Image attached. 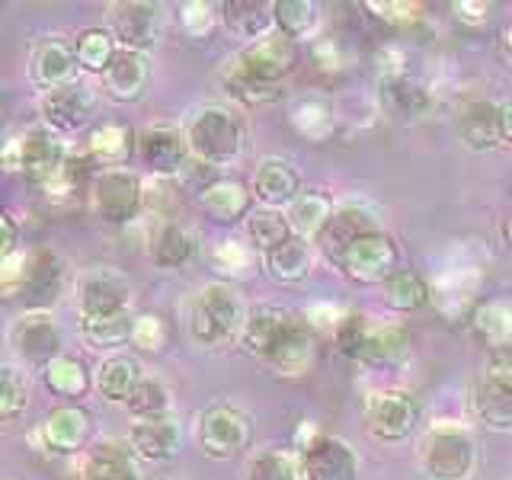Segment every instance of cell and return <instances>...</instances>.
Listing matches in <instances>:
<instances>
[{"label":"cell","mask_w":512,"mask_h":480,"mask_svg":"<svg viewBox=\"0 0 512 480\" xmlns=\"http://www.w3.org/2000/svg\"><path fill=\"white\" fill-rule=\"evenodd\" d=\"M247 304L231 282H208L189 308V333L199 346H218L244 333Z\"/></svg>","instance_id":"6da1fadb"},{"label":"cell","mask_w":512,"mask_h":480,"mask_svg":"<svg viewBox=\"0 0 512 480\" xmlns=\"http://www.w3.org/2000/svg\"><path fill=\"white\" fill-rule=\"evenodd\" d=\"M183 135L189 144V154L205 167L228 164V160L244 151V125L224 106H205L192 112Z\"/></svg>","instance_id":"7a4b0ae2"},{"label":"cell","mask_w":512,"mask_h":480,"mask_svg":"<svg viewBox=\"0 0 512 480\" xmlns=\"http://www.w3.org/2000/svg\"><path fill=\"white\" fill-rule=\"evenodd\" d=\"M420 468L429 480H471L477 468L474 442L458 426H436L420 442Z\"/></svg>","instance_id":"3957f363"},{"label":"cell","mask_w":512,"mask_h":480,"mask_svg":"<svg viewBox=\"0 0 512 480\" xmlns=\"http://www.w3.org/2000/svg\"><path fill=\"white\" fill-rule=\"evenodd\" d=\"M423 420L420 400L410 391L388 388L365 397V429L378 442H404Z\"/></svg>","instance_id":"277c9868"},{"label":"cell","mask_w":512,"mask_h":480,"mask_svg":"<svg viewBox=\"0 0 512 480\" xmlns=\"http://www.w3.org/2000/svg\"><path fill=\"white\" fill-rule=\"evenodd\" d=\"M196 439H199V448L208 458L228 461V458L244 455L247 448H250V442H253V423H250V416L240 407L218 404V407H208V410L199 413Z\"/></svg>","instance_id":"5b68a950"},{"label":"cell","mask_w":512,"mask_h":480,"mask_svg":"<svg viewBox=\"0 0 512 480\" xmlns=\"http://www.w3.org/2000/svg\"><path fill=\"white\" fill-rule=\"evenodd\" d=\"M93 212L106 224H128L141 215L144 208V183L141 176L128 167L119 170H100L90 186Z\"/></svg>","instance_id":"8992f818"},{"label":"cell","mask_w":512,"mask_h":480,"mask_svg":"<svg viewBox=\"0 0 512 480\" xmlns=\"http://www.w3.org/2000/svg\"><path fill=\"white\" fill-rule=\"evenodd\" d=\"M343 276L359 285H384L400 269L397 240L388 231H372L359 237L340 260Z\"/></svg>","instance_id":"52a82bcc"},{"label":"cell","mask_w":512,"mask_h":480,"mask_svg":"<svg viewBox=\"0 0 512 480\" xmlns=\"http://www.w3.org/2000/svg\"><path fill=\"white\" fill-rule=\"evenodd\" d=\"M234 64L247 77L260 80V84L282 87V80L301 64V45L276 29V32H269L266 39L247 45L244 52L234 58Z\"/></svg>","instance_id":"ba28073f"},{"label":"cell","mask_w":512,"mask_h":480,"mask_svg":"<svg viewBox=\"0 0 512 480\" xmlns=\"http://www.w3.org/2000/svg\"><path fill=\"white\" fill-rule=\"evenodd\" d=\"M20 173L32 186L45 189L48 183H55L58 176L64 173V164H68V144L61 141L58 132H52L48 125H39V128H29L20 138Z\"/></svg>","instance_id":"9c48e42d"},{"label":"cell","mask_w":512,"mask_h":480,"mask_svg":"<svg viewBox=\"0 0 512 480\" xmlns=\"http://www.w3.org/2000/svg\"><path fill=\"white\" fill-rule=\"evenodd\" d=\"M10 343H13L16 356H20L26 365H36V368H45V365H52L58 356H64L61 352L64 336H61L55 320L45 311H26L20 320H16L13 333H10Z\"/></svg>","instance_id":"30bf717a"},{"label":"cell","mask_w":512,"mask_h":480,"mask_svg":"<svg viewBox=\"0 0 512 480\" xmlns=\"http://www.w3.org/2000/svg\"><path fill=\"white\" fill-rule=\"evenodd\" d=\"M93 439V420L80 404H61L39 423V442L48 455H77Z\"/></svg>","instance_id":"8fae6325"},{"label":"cell","mask_w":512,"mask_h":480,"mask_svg":"<svg viewBox=\"0 0 512 480\" xmlns=\"http://www.w3.org/2000/svg\"><path fill=\"white\" fill-rule=\"evenodd\" d=\"M112 36L119 39L128 52H144L157 45L164 36V7L151 4V0H132V4H116L112 7Z\"/></svg>","instance_id":"7c38bea8"},{"label":"cell","mask_w":512,"mask_h":480,"mask_svg":"<svg viewBox=\"0 0 512 480\" xmlns=\"http://www.w3.org/2000/svg\"><path fill=\"white\" fill-rule=\"evenodd\" d=\"M301 464L308 480H356L359 455L340 436H317L311 445L301 448Z\"/></svg>","instance_id":"4fadbf2b"},{"label":"cell","mask_w":512,"mask_h":480,"mask_svg":"<svg viewBox=\"0 0 512 480\" xmlns=\"http://www.w3.org/2000/svg\"><path fill=\"white\" fill-rule=\"evenodd\" d=\"M64 288V266L55 253L48 250H36L26 256V272L20 282V295L26 311H48L58 301Z\"/></svg>","instance_id":"5bb4252c"},{"label":"cell","mask_w":512,"mask_h":480,"mask_svg":"<svg viewBox=\"0 0 512 480\" xmlns=\"http://www.w3.org/2000/svg\"><path fill=\"white\" fill-rule=\"evenodd\" d=\"M189 154L186 135L173 125H148L138 132V157L141 164L154 170V176H173L183 170V160Z\"/></svg>","instance_id":"9a60e30c"},{"label":"cell","mask_w":512,"mask_h":480,"mask_svg":"<svg viewBox=\"0 0 512 480\" xmlns=\"http://www.w3.org/2000/svg\"><path fill=\"white\" fill-rule=\"evenodd\" d=\"M151 58L144 52H128V48H122V52L116 55V61L109 64V71L103 74V90L112 103H138L148 96L151 90Z\"/></svg>","instance_id":"2e32d148"},{"label":"cell","mask_w":512,"mask_h":480,"mask_svg":"<svg viewBox=\"0 0 512 480\" xmlns=\"http://www.w3.org/2000/svg\"><path fill=\"white\" fill-rule=\"evenodd\" d=\"M96 106V93L90 84H71L42 96V122L52 128V132H74V128L84 125L93 116Z\"/></svg>","instance_id":"e0dca14e"},{"label":"cell","mask_w":512,"mask_h":480,"mask_svg":"<svg viewBox=\"0 0 512 480\" xmlns=\"http://www.w3.org/2000/svg\"><path fill=\"white\" fill-rule=\"evenodd\" d=\"M317 333L308 327V320H298L288 327V333L282 336V343L272 349V356L266 359V365L282 378H301L308 375L317 365Z\"/></svg>","instance_id":"ac0fdd59"},{"label":"cell","mask_w":512,"mask_h":480,"mask_svg":"<svg viewBox=\"0 0 512 480\" xmlns=\"http://www.w3.org/2000/svg\"><path fill=\"white\" fill-rule=\"evenodd\" d=\"M180 445H183V432L173 416H164V420H135L132 429H128V448L141 461L151 464L173 461L180 455Z\"/></svg>","instance_id":"d6986e66"},{"label":"cell","mask_w":512,"mask_h":480,"mask_svg":"<svg viewBox=\"0 0 512 480\" xmlns=\"http://www.w3.org/2000/svg\"><path fill=\"white\" fill-rule=\"evenodd\" d=\"M128 295H132V285L125 276L112 269H96L80 282V317H100V314H119L128 311Z\"/></svg>","instance_id":"ffe728a7"},{"label":"cell","mask_w":512,"mask_h":480,"mask_svg":"<svg viewBox=\"0 0 512 480\" xmlns=\"http://www.w3.org/2000/svg\"><path fill=\"white\" fill-rule=\"evenodd\" d=\"M77 68H80V61H77L74 45L61 39L42 42L36 52H32V64H29L32 80H36V87H42L45 93L77 84Z\"/></svg>","instance_id":"44dd1931"},{"label":"cell","mask_w":512,"mask_h":480,"mask_svg":"<svg viewBox=\"0 0 512 480\" xmlns=\"http://www.w3.org/2000/svg\"><path fill=\"white\" fill-rule=\"evenodd\" d=\"M378 231V221L365 212L359 205H346V208H336L330 224L324 228V234L317 237V247L327 253V260H333L340 266V260L346 256V250L356 244L359 237Z\"/></svg>","instance_id":"7402d4cb"},{"label":"cell","mask_w":512,"mask_h":480,"mask_svg":"<svg viewBox=\"0 0 512 480\" xmlns=\"http://www.w3.org/2000/svg\"><path fill=\"white\" fill-rule=\"evenodd\" d=\"M202 212L218 224L247 221L253 212V189L240 180H212L199 189Z\"/></svg>","instance_id":"603a6c76"},{"label":"cell","mask_w":512,"mask_h":480,"mask_svg":"<svg viewBox=\"0 0 512 480\" xmlns=\"http://www.w3.org/2000/svg\"><path fill=\"white\" fill-rule=\"evenodd\" d=\"M87 154L96 167L119 170L128 164V157L138 154V132L125 122H100L87 135Z\"/></svg>","instance_id":"cb8c5ba5"},{"label":"cell","mask_w":512,"mask_h":480,"mask_svg":"<svg viewBox=\"0 0 512 480\" xmlns=\"http://www.w3.org/2000/svg\"><path fill=\"white\" fill-rule=\"evenodd\" d=\"M471 336L487 352L512 346V298H484L468 314Z\"/></svg>","instance_id":"d4e9b609"},{"label":"cell","mask_w":512,"mask_h":480,"mask_svg":"<svg viewBox=\"0 0 512 480\" xmlns=\"http://www.w3.org/2000/svg\"><path fill=\"white\" fill-rule=\"evenodd\" d=\"M301 176L298 170L288 164V160H266L260 164L253 176V196L260 199L263 208H279V212H288V205H292L298 196H301Z\"/></svg>","instance_id":"484cf974"},{"label":"cell","mask_w":512,"mask_h":480,"mask_svg":"<svg viewBox=\"0 0 512 480\" xmlns=\"http://www.w3.org/2000/svg\"><path fill=\"white\" fill-rule=\"evenodd\" d=\"M295 324V317L282 311V308H272V304H263V308H253L247 314V324L244 333H240V343L250 352V356H260L263 362L272 356V349L282 343V336L288 333V327Z\"/></svg>","instance_id":"4316f807"},{"label":"cell","mask_w":512,"mask_h":480,"mask_svg":"<svg viewBox=\"0 0 512 480\" xmlns=\"http://www.w3.org/2000/svg\"><path fill=\"white\" fill-rule=\"evenodd\" d=\"M141 381V362L135 356H125V352H116L93 368V391L109 404H128V397L135 394Z\"/></svg>","instance_id":"83f0119b"},{"label":"cell","mask_w":512,"mask_h":480,"mask_svg":"<svg viewBox=\"0 0 512 480\" xmlns=\"http://www.w3.org/2000/svg\"><path fill=\"white\" fill-rule=\"evenodd\" d=\"M458 135L471 151H496L503 144L500 135V106L487 100H471L458 112Z\"/></svg>","instance_id":"f1b7e54d"},{"label":"cell","mask_w":512,"mask_h":480,"mask_svg":"<svg viewBox=\"0 0 512 480\" xmlns=\"http://www.w3.org/2000/svg\"><path fill=\"white\" fill-rule=\"evenodd\" d=\"M221 20L231 36L253 45L266 39L269 32H276V7L263 4V0H231L221 7Z\"/></svg>","instance_id":"f546056e"},{"label":"cell","mask_w":512,"mask_h":480,"mask_svg":"<svg viewBox=\"0 0 512 480\" xmlns=\"http://www.w3.org/2000/svg\"><path fill=\"white\" fill-rule=\"evenodd\" d=\"M381 106L391 119L397 122H420L429 112V93L423 90V84H416L413 77H381Z\"/></svg>","instance_id":"4dcf8cb0"},{"label":"cell","mask_w":512,"mask_h":480,"mask_svg":"<svg viewBox=\"0 0 512 480\" xmlns=\"http://www.w3.org/2000/svg\"><path fill=\"white\" fill-rule=\"evenodd\" d=\"M333 202H330V196H324L320 189H304L301 196L288 205V221H292V231H295V237H301V240H314L317 244V237L324 234V228L330 224V218H333Z\"/></svg>","instance_id":"1f68e13d"},{"label":"cell","mask_w":512,"mask_h":480,"mask_svg":"<svg viewBox=\"0 0 512 480\" xmlns=\"http://www.w3.org/2000/svg\"><path fill=\"white\" fill-rule=\"evenodd\" d=\"M471 413L480 426L493 432H512V394L490 378H480L471 388Z\"/></svg>","instance_id":"d6a6232c"},{"label":"cell","mask_w":512,"mask_h":480,"mask_svg":"<svg viewBox=\"0 0 512 480\" xmlns=\"http://www.w3.org/2000/svg\"><path fill=\"white\" fill-rule=\"evenodd\" d=\"M84 480H141L135 452L128 445L100 442L84 461Z\"/></svg>","instance_id":"836d02e7"},{"label":"cell","mask_w":512,"mask_h":480,"mask_svg":"<svg viewBox=\"0 0 512 480\" xmlns=\"http://www.w3.org/2000/svg\"><path fill=\"white\" fill-rule=\"evenodd\" d=\"M314 269V250H311V240H301V237H292L285 240L282 247H276L272 253H266V272L276 282L282 285H295V282H304L311 276Z\"/></svg>","instance_id":"e575fe53"},{"label":"cell","mask_w":512,"mask_h":480,"mask_svg":"<svg viewBox=\"0 0 512 480\" xmlns=\"http://www.w3.org/2000/svg\"><path fill=\"white\" fill-rule=\"evenodd\" d=\"M42 381L55 397L74 404V400H80L93 388V372H87V365L74 356H58L52 365L42 368Z\"/></svg>","instance_id":"d590c367"},{"label":"cell","mask_w":512,"mask_h":480,"mask_svg":"<svg viewBox=\"0 0 512 480\" xmlns=\"http://www.w3.org/2000/svg\"><path fill=\"white\" fill-rule=\"evenodd\" d=\"M74 52H77L80 68L103 77V74L109 71V64L116 61V55L122 52V45H119L116 36H112V29L90 26V29H84V32L77 36Z\"/></svg>","instance_id":"8d00e7d4"},{"label":"cell","mask_w":512,"mask_h":480,"mask_svg":"<svg viewBox=\"0 0 512 480\" xmlns=\"http://www.w3.org/2000/svg\"><path fill=\"white\" fill-rule=\"evenodd\" d=\"M381 288H384V304H388V308L397 311V314L420 311V308H426L429 298H432L429 282L416 269H397Z\"/></svg>","instance_id":"74e56055"},{"label":"cell","mask_w":512,"mask_h":480,"mask_svg":"<svg viewBox=\"0 0 512 480\" xmlns=\"http://www.w3.org/2000/svg\"><path fill=\"white\" fill-rule=\"evenodd\" d=\"M196 253V240L183 228L180 221H164L157 228V234L151 237V260L160 269H176L192 260Z\"/></svg>","instance_id":"f35d334b"},{"label":"cell","mask_w":512,"mask_h":480,"mask_svg":"<svg viewBox=\"0 0 512 480\" xmlns=\"http://www.w3.org/2000/svg\"><path fill=\"white\" fill-rule=\"evenodd\" d=\"M244 224H247L250 247L253 250H263V256L272 253L276 247H282L285 240L295 237L292 221H288V215L279 212V208H253L250 218Z\"/></svg>","instance_id":"ab89813d"},{"label":"cell","mask_w":512,"mask_h":480,"mask_svg":"<svg viewBox=\"0 0 512 480\" xmlns=\"http://www.w3.org/2000/svg\"><path fill=\"white\" fill-rule=\"evenodd\" d=\"M80 333L93 349H116L122 343H132L135 317L128 311L100 314V317H80Z\"/></svg>","instance_id":"60d3db41"},{"label":"cell","mask_w":512,"mask_h":480,"mask_svg":"<svg viewBox=\"0 0 512 480\" xmlns=\"http://www.w3.org/2000/svg\"><path fill=\"white\" fill-rule=\"evenodd\" d=\"M276 29L288 39H308L320 23V4L314 0H276Z\"/></svg>","instance_id":"b9f144b4"},{"label":"cell","mask_w":512,"mask_h":480,"mask_svg":"<svg viewBox=\"0 0 512 480\" xmlns=\"http://www.w3.org/2000/svg\"><path fill=\"white\" fill-rule=\"evenodd\" d=\"M218 77H221V87L228 90L234 100L244 103V106H266V103H276L279 96H282V87H269V84H260V80L247 77L234 64V58L224 61V68H221Z\"/></svg>","instance_id":"7bdbcfd3"},{"label":"cell","mask_w":512,"mask_h":480,"mask_svg":"<svg viewBox=\"0 0 512 480\" xmlns=\"http://www.w3.org/2000/svg\"><path fill=\"white\" fill-rule=\"evenodd\" d=\"M410 352V333L407 327H372V336H368V349L365 359L368 365H394Z\"/></svg>","instance_id":"ee69618b"},{"label":"cell","mask_w":512,"mask_h":480,"mask_svg":"<svg viewBox=\"0 0 512 480\" xmlns=\"http://www.w3.org/2000/svg\"><path fill=\"white\" fill-rule=\"evenodd\" d=\"M128 413L135 416V420H164V416H170V407H173V397L167 391L164 381L157 378H144L135 394L128 397Z\"/></svg>","instance_id":"f6af8a7d"},{"label":"cell","mask_w":512,"mask_h":480,"mask_svg":"<svg viewBox=\"0 0 512 480\" xmlns=\"http://www.w3.org/2000/svg\"><path fill=\"white\" fill-rule=\"evenodd\" d=\"M368 336H372V324H368L365 314L359 311H349L333 324V346L346 359H356V362L365 359Z\"/></svg>","instance_id":"bcb514c9"},{"label":"cell","mask_w":512,"mask_h":480,"mask_svg":"<svg viewBox=\"0 0 512 480\" xmlns=\"http://www.w3.org/2000/svg\"><path fill=\"white\" fill-rule=\"evenodd\" d=\"M247 480H308L304 477V464L298 452H263L260 458H253Z\"/></svg>","instance_id":"7dc6e473"},{"label":"cell","mask_w":512,"mask_h":480,"mask_svg":"<svg viewBox=\"0 0 512 480\" xmlns=\"http://www.w3.org/2000/svg\"><path fill=\"white\" fill-rule=\"evenodd\" d=\"M29 404V384L23 372H16L13 365L0 368V420L10 423L16 420Z\"/></svg>","instance_id":"c3c4849f"},{"label":"cell","mask_w":512,"mask_h":480,"mask_svg":"<svg viewBox=\"0 0 512 480\" xmlns=\"http://www.w3.org/2000/svg\"><path fill=\"white\" fill-rule=\"evenodd\" d=\"M292 122H295L298 132H301L304 138H311V141H324V138L333 132V112H330V106L317 103V100L301 103V106L295 109Z\"/></svg>","instance_id":"681fc988"},{"label":"cell","mask_w":512,"mask_h":480,"mask_svg":"<svg viewBox=\"0 0 512 480\" xmlns=\"http://www.w3.org/2000/svg\"><path fill=\"white\" fill-rule=\"evenodd\" d=\"M170 343V327L160 314H138L135 317V333L132 346L141 352H164Z\"/></svg>","instance_id":"f907efd6"},{"label":"cell","mask_w":512,"mask_h":480,"mask_svg":"<svg viewBox=\"0 0 512 480\" xmlns=\"http://www.w3.org/2000/svg\"><path fill=\"white\" fill-rule=\"evenodd\" d=\"M215 23H218V13H215L212 4H205V0H189V4L180 7V26L192 39L212 36Z\"/></svg>","instance_id":"816d5d0a"},{"label":"cell","mask_w":512,"mask_h":480,"mask_svg":"<svg viewBox=\"0 0 512 480\" xmlns=\"http://www.w3.org/2000/svg\"><path fill=\"white\" fill-rule=\"evenodd\" d=\"M365 10H372L381 23H388V26H397V29H404L410 23H416L423 16V7L420 4H407V0H388V4H365Z\"/></svg>","instance_id":"f5cc1de1"},{"label":"cell","mask_w":512,"mask_h":480,"mask_svg":"<svg viewBox=\"0 0 512 480\" xmlns=\"http://www.w3.org/2000/svg\"><path fill=\"white\" fill-rule=\"evenodd\" d=\"M215 266L221 272H244L250 266V250L237 240H221L215 250Z\"/></svg>","instance_id":"db71d44e"},{"label":"cell","mask_w":512,"mask_h":480,"mask_svg":"<svg viewBox=\"0 0 512 480\" xmlns=\"http://www.w3.org/2000/svg\"><path fill=\"white\" fill-rule=\"evenodd\" d=\"M493 384H500L512 394V346L506 349H496V352H487V375Z\"/></svg>","instance_id":"11a10c76"},{"label":"cell","mask_w":512,"mask_h":480,"mask_svg":"<svg viewBox=\"0 0 512 480\" xmlns=\"http://www.w3.org/2000/svg\"><path fill=\"white\" fill-rule=\"evenodd\" d=\"M23 253L20 250V224L10 212L0 215V260H10V256Z\"/></svg>","instance_id":"9f6ffc18"},{"label":"cell","mask_w":512,"mask_h":480,"mask_svg":"<svg viewBox=\"0 0 512 480\" xmlns=\"http://www.w3.org/2000/svg\"><path fill=\"white\" fill-rule=\"evenodd\" d=\"M452 10H455L458 20L480 26V23H487V16H490L493 7L484 4V0H461V4H452Z\"/></svg>","instance_id":"6f0895ef"},{"label":"cell","mask_w":512,"mask_h":480,"mask_svg":"<svg viewBox=\"0 0 512 480\" xmlns=\"http://www.w3.org/2000/svg\"><path fill=\"white\" fill-rule=\"evenodd\" d=\"M500 135H503V144L512 148V100L500 103Z\"/></svg>","instance_id":"680465c9"},{"label":"cell","mask_w":512,"mask_h":480,"mask_svg":"<svg viewBox=\"0 0 512 480\" xmlns=\"http://www.w3.org/2000/svg\"><path fill=\"white\" fill-rule=\"evenodd\" d=\"M503 240H506V247L512 250V215L503 221Z\"/></svg>","instance_id":"91938a15"},{"label":"cell","mask_w":512,"mask_h":480,"mask_svg":"<svg viewBox=\"0 0 512 480\" xmlns=\"http://www.w3.org/2000/svg\"><path fill=\"white\" fill-rule=\"evenodd\" d=\"M503 48H506V55H509V61H512V23H509L506 32H503Z\"/></svg>","instance_id":"94428289"},{"label":"cell","mask_w":512,"mask_h":480,"mask_svg":"<svg viewBox=\"0 0 512 480\" xmlns=\"http://www.w3.org/2000/svg\"><path fill=\"white\" fill-rule=\"evenodd\" d=\"M141 480H144V477H141ZM148 480H157V477H148Z\"/></svg>","instance_id":"6125c7cd"}]
</instances>
